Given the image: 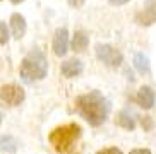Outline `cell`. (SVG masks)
Here are the masks:
<instances>
[{
  "mask_svg": "<svg viewBox=\"0 0 156 154\" xmlns=\"http://www.w3.org/2000/svg\"><path fill=\"white\" fill-rule=\"evenodd\" d=\"M76 110L83 115L84 120L89 125L100 127L101 123L106 120V117H108L110 104L98 91H93V93L79 96L76 100Z\"/></svg>",
  "mask_w": 156,
  "mask_h": 154,
  "instance_id": "obj_1",
  "label": "cell"
},
{
  "mask_svg": "<svg viewBox=\"0 0 156 154\" xmlns=\"http://www.w3.org/2000/svg\"><path fill=\"white\" fill-rule=\"evenodd\" d=\"M46 70H48V62H46L45 55L34 48L24 57L19 72L24 82H34L43 79L46 75Z\"/></svg>",
  "mask_w": 156,
  "mask_h": 154,
  "instance_id": "obj_2",
  "label": "cell"
},
{
  "mask_svg": "<svg viewBox=\"0 0 156 154\" xmlns=\"http://www.w3.org/2000/svg\"><path fill=\"white\" fill-rule=\"evenodd\" d=\"M81 137V127L77 123H67L62 127H57L50 134V144L60 154H65L72 149L74 142Z\"/></svg>",
  "mask_w": 156,
  "mask_h": 154,
  "instance_id": "obj_3",
  "label": "cell"
},
{
  "mask_svg": "<svg viewBox=\"0 0 156 154\" xmlns=\"http://www.w3.org/2000/svg\"><path fill=\"white\" fill-rule=\"evenodd\" d=\"M96 57L108 67H119L122 64V53L117 48H113L112 45H98L96 46Z\"/></svg>",
  "mask_w": 156,
  "mask_h": 154,
  "instance_id": "obj_4",
  "label": "cell"
},
{
  "mask_svg": "<svg viewBox=\"0 0 156 154\" xmlns=\"http://www.w3.org/2000/svg\"><path fill=\"white\" fill-rule=\"evenodd\" d=\"M2 101L9 106H17L24 101V91L23 87L16 86V84H5L2 86Z\"/></svg>",
  "mask_w": 156,
  "mask_h": 154,
  "instance_id": "obj_5",
  "label": "cell"
},
{
  "mask_svg": "<svg viewBox=\"0 0 156 154\" xmlns=\"http://www.w3.org/2000/svg\"><path fill=\"white\" fill-rule=\"evenodd\" d=\"M69 48V33L65 27H58L53 36V51L57 57H64Z\"/></svg>",
  "mask_w": 156,
  "mask_h": 154,
  "instance_id": "obj_6",
  "label": "cell"
},
{
  "mask_svg": "<svg viewBox=\"0 0 156 154\" xmlns=\"http://www.w3.org/2000/svg\"><path fill=\"white\" fill-rule=\"evenodd\" d=\"M137 104L144 110L153 108V104H154V91L147 86H142L137 93Z\"/></svg>",
  "mask_w": 156,
  "mask_h": 154,
  "instance_id": "obj_7",
  "label": "cell"
},
{
  "mask_svg": "<svg viewBox=\"0 0 156 154\" xmlns=\"http://www.w3.org/2000/svg\"><path fill=\"white\" fill-rule=\"evenodd\" d=\"M10 29H12V34L14 38L21 40L26 33V21L21 14H12L10 16Z\"/></svg>",
  "mask_w": 156,
  "mask_h": 154,
  "instance_id": "obj_8",
  "label": "cell"
},
{
  "mask_svg": "<svg viewBox=\"0 0 156 154\" xmlns=\"http://www.w3.org/2000/svg\"><path fill=\"white\" fill-rule=\"evenodd\" d=\"M60 70H62V75H65V77H76V75H79V74L83 72V64H81L79 60H76V58L67 60V62L62 64Z\"/></svg>",
  "mask_w": 156,
  "mask_h": 154,
  "instance_id": "obj_9",
  "label": "cell"
},
{
  "mask_svg": "<svg viewBox=\"0 0 156 154\" xmlns=\"http://www.w3.org/2000/svg\"><path fill=\"white\" fill-rule=\"evenodd\" d=\"M87 43H89V38H87L86 33L76 31V34H74V38H72V50L81 53V51H84L87 48Z\"/></svg>",
  "mask_w": 156,
  "mask_h": 154,
  "instance_id": "obj_10",
  "label": "cell"
},
{
  "mask_svg": "<svg viewBox=\"0 0 156 154\" xmlns=\"http://www.w3.org/2000/svg\"><path fill=\"white\" fill-rule=\"evenodd\" d=\"M136 21H137L141 26H151V24L156 21V12H154L153 9H149V7H146L142 12L137 14Z\"/></svg>",
  "mask_w": 156,
  "mask_h": 154,
  "instance_id": "obj_11",
  "label": "cell"
},
{
  "mask_svg": "<svg viewBox=\"0 0 156 154\" xmlns=\"http://www.w3.org/2000/svg\"><path fill=\"white\" fill-rule=\"evenodd\" d=\"M134 65H136V68H137L139 72H149V65H147V58L144 57L142 53H136V57H134Z\"/></svg>",
  "mask_w": 156,
  "mask_h": 154,
  "instance_id": "obj_12",
  "label": "cell"
},
{
  "mask_svg": "<svg viewBox=\"0 0 156 154\" xmlns=\"http://www.w3.org/2000/svg\"><path fill=\"white\" fill-rule=\"evenodd\" d=\"M115 122L119 123L120 127L127 128V130H132V128L136 127V125H134V120H132L130 117H129V115L125 113V111H122V113H120L119 117H117V120H115Z\"/></svg>",
  "mask_w": 156,
  "mask_h": 154,
  "instance_id": "obj_13",
  "label": "cell"
},
{
  "mask_svg": "<svg viewBox=\"0 0 156 154\" xmlns=\"http://www.w3.org/2000/svg\"><path fill=\"white\" fill-rule=\"evenodd\" d=\"M96 154H122V151H120V149H117V147H106V149L98 151Z\"/></svg>",
  "mask_w": 156,
  "mask_h": 154,
  "instance_id": "obj_14",
  "label": "cell"
},
{
  "mask_svg": "<svg viewBox=\"0 0 156 154\" xmlns=\"http://www.w3.org/2000/svg\"><path fill=\"white\" fill-rule=\"evenodd\" d=\"M0 29H2V45H5L7 43V26H5L4 21L0 23Z\"/></svg>",
  "mask_w": 156,
  "mask_h": 154,
  "instance_id": "obj_15",
  "label": "cell"
},
{
  "mask_svg": "<svg viewBox=\"0 0 156 154\" xmlns=\"http://www.w3.org/2000/svg\"><path fill=\"white\" fill-rule=\"evenodd\" d=\"M84 2H86V0H69V5H70V7H76V9H77V7H83Z\"/></svg>",
  "mask_w": 156,
  "mask_h": 154,
  "instance_id": "obj_16",
  "label": "cell"
},
{
  "mask_svg": "<svg viewBox=\"0 0 156 154\" xmlns=\"http://www.w3.org/2000/svg\"><path fill=\"white\" fill-rule=\"evenodd\" d=\"M146 7H149L156 12V0H146Z\"/></svg>",
  "mask_w": 156,
  "mask_h": 154,
  "instance_id": "obj_17",
  "label": "cell"
},
{
  "mask_svg": "<svg viewBox=\"0 0 156 154\" xmlns=\"http://www.w3.org/2000/svg\"><path fill=\"white\" fill-rule=\"evenodd\" d=\"M112 5H124V4H127L129 0H108Z\"/></svg>",
  "mask_w": 156,
  "mask_h": 154,
  "instance_id": "obj_18",
  "label": "cell"
},
{
  "mask_svg": "<svg viewBox=\"0 0 156 154\" xmlns=\"http://www.w3.org/2000/svg\"><path fill=\"white\" fill-rule=\"evenodd\" d=\"M130 154H151V152H149L147 149H134Z\"/></svg>",
  "mask_w": 156,
  "mask_h": 154,
  "instance_id": "obj_19",
  "label": "cell"
},
{
  "mask_svg": "<svg viewBox=\"0 0 156 154\" xmlns=\"http://www.w3.org/2000/svg\"><path fill=\"white\" fill-rule=\"evenodd\" d=\"M12 4H21V2H24V0H10Z\"/></svg>",
  "mask_w": 156,
  "mask_h": 154,
  "instance_id": "obj_20",
  "label": "cell"
}]
</instances>
